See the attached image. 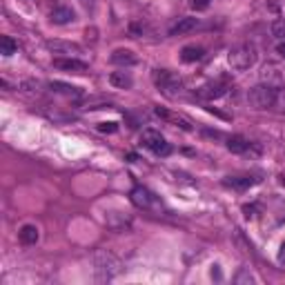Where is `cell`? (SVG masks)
Here are the masks:
<instances>
[{
    "instance_id": "obj_1",
    "label": "cell",
    "mask_w": 285,
    "mask_h": 285,
    "mask_svg": "<svg viewBox=\"0 0 285 285\" xmlns=\"http://www.w3.org/2000/svg\"><path fill=\"white\" fill-rule=\"evenodd\" d=\"M151 78H154L158 92L165 94L167 98H176L178 94L183 92V80H180V76H176L169 69H156L154 74H151Z\"/></svg>"
},
{
    "instance_id": "obj_2",
    "label": "cell",
    "mask_w": 285,
    "mask_h": 285,
    "mask_svg": "<svg viewBox=\"0 0 285 285\" xmlns=\"http://www.w3.org/2000/svg\"><path fill=\"white\" fill-rule=\"evenodd\" d=\"M227 63H230V67L236 69V71L250 69L252 65L256 63V49L252 45H248V42L232 47L230 54H227Z\"/></svg>"
},
{
    "instance_id": "obj_3",
    "label": "cell",
    "mask_w": 285,
    "mask_h": 285,
    "mask_svg": "<svg viewBox=\"0 0 285 285\" xmlns=\"http://www.w3.org/2000/svg\"><path fill=\"white\" fill-rule=\"evenodd\" d=\"M277 89H272V87H268V85H256V87H252L250 89V94H248V103L254 109H268V107H272L274 103H277Z\"/></svg>"
},
{
    "instance_id": "obj_4",
    "label": "cell",
    "mask_w": 285,
    "mask_h": 285,
    "mask_svg": "<svg viewBox=\"0 0 285 285\" xmlns=\"http://www.w3.org/2000/svg\"><path fill=\"white\" fill-rule=\"evenodd\" d=\"M261 83L277 89V92L285 89V67H281L277 63H268L261 69Z\"/></svg>"
},
{
    "instance_id": "obj_5",
    "label": "cell",
    "mask_w": 285,
    "mask_h": 285,
    "mask_svg": "<svg viewBox=\"0 0 285 285\" xmlns=\"http://www.w3.org/2000/svg\"><path fill=\"white\" fill-rule=\"evenodd\" d=\"M141 142L142 147H147L149 151H154L156 156H167L169 151H172V147H169V142L160 136V132L156 130H145L141 134Z\"/></svg>"
},
{
    "instance_id": "obj_6",
    "label": "cell",
    "mask_w": 285,
    "mask_h": 285,
    "mask_svg": "<svg viewBox=\"0 0 285 285\" xmlns=\"http://www.w3.org/2000/svg\"><path fill=\"white\" fill-rule=\"evenodd\" d=\"M225 92H227V87L223 80H212V83H205L196 89V96L201 98V101H216V98H221Z\"/></svg>"
},
{
    "instance_id": "obj_7",
    "label": "cell",
    "mask_w": 285,
    "mask_h": 285,
    "mask_svg": "<svg viewBox=\"0 0 285 285\" xmlns=\"http://www.w3.org/2000/svg\"><path fill=\"white\" fill-rule=\"evenodd\" d=\"M118 268H121V263H118L112 254H107V252L96 254V272H103V279L114 277V274L118 272Z\"/></svg>"
},
{
    "instance_id": "obj_8",
    "label": "cell",
    "mask_w": 285,
    "mask_h": 285,
    "mask_svg": "<svg viewBox=\"0 0 285 285\" xmlns=\"http://www.w3.org/2000/svg\"><path fill=\"white\" fill-rule=\"evenodd\" d=\"M154 114H156L158 118H163V121H167V123H172V125L180 127V130H185V132H192V130H194L192 123H189L185 116L176 114V112H169V109H165V107H156Z\"/></svg>"
},
{
    "instance_id": "obj_9",
    "label": "cell",
    "mask_w": 285,
    "mask_h": 285,
    "mask_svg": "<svg viewBox=\"0 0 285 285\" xmlns=\"http://www.w3.org/2000/svg\"><path fill=\"white\" fill-rule=\"evenodd\" d=\"M54 67L60 71H71V74H83L89 65L85 60H78L76 56H69V58H54Z\"/></svg>"
},
{
    "instance_id": "obj_10",
    "label": "cell",
    "mask_w": 285,
    "mask_h": 285,
    "mask_svg": "<svg viewBox=\"0 0 285 285\" xmlns=\"http://www.w3.org/2000/svg\"><path fill=\"white\" fill-rule=\"evenodd\" d=\"M47 49L54 51V54L74 56V54H80V51H83V47L76 45V42H67V40H47Z\"/></svg>"
},
{
    "instance_id": "obj_11",
    "label": "cell",
    "mask_w": 285,
    "mask_h": 285,
    "mask_svg": "<svg viewBox=\"0 0 285 285\" xmlns=\"http://www.w3.org/2000/svg\"><path fill=\"white\" fill-rule=\"evenodd\" d=\"M261 178L252 176V174H239V176H227L223 180V185L225 187H232V189H248L252 185H256Z\"/></svg>"
},
{
    "instance_id": "obj_12",
    "label": "cell",
    "mask_w": 285,
    "mask_h": 285,
    "mask_svg": "<svg viewBox=\"0 0 285 285\" xmlns=\"http://www.w3.org/2000/svg\"><path fill=\"white\" fill-rule=\"evenodd\" d=\"M109 60H112L114 65H121V67H132V65L139 63V56L132 49H116L109 56Z\"/></svg>"
},
{
    "instance_id": "obj_13",
    "label": "cell",
    "mask_w": 285,
    "mask_h": 285,
    "mask_svg": "<svg viewBox=\"0 0 285 285\" xmlns=\"http://www.w3.org/2000/svg\"><path fill=\"white\" fill-rule=\"evenodd\" d=\"M132 203L142 207V210H149V207L154 205V194L145 187H134L132 189Z\"/></svg>"
},
{
    "instance_id": "obj_14",
    "label": "cell",
    "mask_w": 285,
    "mask_h": 285,
    "mask_svg": "<svg viewBox=\"0 0 285 285\" xmlns=\"http://www.w3.org/2000/svg\"><path fill=\"white\" fill-rule=\"evenodd\" d=\"M198 27V18H180L176 25L169 29V36H183V34H189V31H194Z\"/></svg>"
},
{
    "instance_id": "obj_15",
    "label": "cell",
    "mask_w": 285,
    "mask_h": 285,
    "mask_svg": "<svg viewBox=\"0 0 285 285\" xmlns=\"http://www.w3.org/2000/svg\"><path fill=\"white\" fill-rule=\"evenodd\" d=\"M203 56H205V49H203L201 45H185L183 49H180V60H183V63H196Z\"/></svg>"
},
{
    "instance_id": "obj_16",
    "label": "cell",
    "mask_w": 285,
    "mask_h": 285,
    "mask_svg": "<svg viewBox=\"0 0 285 285\" xmlns=\"http://www.w3.org/2000/svg\"><path fill=\"white\" fill-rule=\"evenodd\" d=\"M109 83L116 89H132L134 78H132L127 71H112V74H109Z\"/></svg>"
},
{
    "instance_id": "obj_17",
    "label": "cell",
    "mask_w": 285,
    "mask_h": 285,
    "mask_svg": "<svg viewBox=\"0 0 285 285\" xmlns=\"http://www.w3.org/2000/svg\"><path fill=\"white\" fill-rule=\"evenodd\" d=\"M18 239H20L22 245H36L38 239H40V232H38L36 225H22L20 232H18Z\"/></svg>"
},
{
    "instance_id": "obj_18",
    "label": "cell",
    "mask_w": 285,
    "mask_h": 285,
    "mask_svg": "<svg viewBox=\"0 0 285 285\" xmlns=\"http://www.w3.org/2000/svg\"><path fill=\"white\" fill-rule=\"evenodd\" d=\"M49 89L56 94H63V96H69V98H76L80 96V87H74V85H67V83H60V80H54V83H49Z\"/></svg>"
},
{
    "instance_id": "obj_19",
    "label": "cell",
    "mask_w": 285,
    "mask_h": 285,
    "mask_svg": "<svg viewBox=\"0 0 285 285\" xmlns=\"http://www.w3.org/2000/svg\"><path fill=\"white\" fill-rule=\"evenodd\" d=\"M71 20H74V11L69 7H56L51 11V22H56V25H67Z\"/></svg>"
},
{
    "instance_id": "obj_20",
    "label": "cell",
    "mask_w": 285,
    "mask_h": 285,
    "mask_svg": "<svg viewBox=\"0 0 285 285\" xmlns=\"http://www.w3.org/2000/svg\"><path fill=\"white\" fill-rule=\"evenodd\" d=\"M227 149L232 151V154H245V151L250 149V142L243 139V136H230L227 139Z\"/></svg>"
},
{
    "instance_id": "obj_21",
    "label": "cell",
    "mask_w": 285,
    "mask_h": 285,
    "mask_svg": "<svg viewBox=\"0 0 285 285\" xmlns=\"http://www.w3.org/2000/svg\"><path fill=\"white\" fill-rule=\"evenodd\" d=\"M18 49V45L13 42V38L9 36H0V54L2 56H13Z\"/></svg>"
},
{
    "instance_id": "obj_22",
    "label": "cell",
    "mask_w": 285,
    "mask_h": 285,
    "mask_svg": "<svg viewBox=\"0 0 285 285\" xmlns=\"http://www.w3.org/2000/svg\"><path fill=\"white\" fill-rule=\"evenodd\" d=\"M272 36L279 38V40L285 38V18H277V20L272 22Z\"/></svg>"
},
{
    "instance_id": "obj_23",
    "label": "cell",
    "mask_w": 285,
    "mask_h": 285,
    "mask_svg": "<svg viewBox=\"0 0 285 285\" xmlns=\"http://www.w3.org/2000/svg\"><path fill=\"white\" fill-rule=\"evenodd\" d=\"M103 105H105L103 98H87V101L80 103V107H83V109H101Z\"/></svg>"
},
{
    "instance_id": "obj_24",
    "label": "cell",
    "mask_w": 285,
    "mask_h": 285,
    "mask_svg": "<svg viewBox=\"0 0 285 285\" xmlns=\"http://www.w3.org/2000/svg\"><path fill=\"white\" fill-rule=\"evenodd\" d=\"M96 130L101 132V134H114V132L118 130V125H116V123H112V121H109V123H98Z\"/></svg>"
},
{
    "instance_id": "obj_25",
    "label": "cell",
    "mask_w": 285,
    "mask_h": 285,
    "mask_svg": "<svg viewBox=\"0 0 285 285\" xmlns=\"http://www.w3.org/2000/svg\"><path fill=\"white\" fill-rule=\"evenodd\" d=\"M234 281L236 283H254V277H252L248 270H241V272L234 277Z\"/></svg>"
},
{
    "instance_id": "obj_26",
    "label": "cell",
    "mask_w": 285,
    "mask_h": 285,
    "mask_svg": "<svg viewBox=\"0 0 285 285\" xmlns=\"http://www.w3.org/2000/svg\"><path fill=\"white\" fill-rule=\"evenodd\" d=\"M192 7L196 9V11H203V9L210 7V0H192Z\"/></svg>"
},
{
    "instance_id": "obj_27",
    "label": "cell",
    "mask_w": 285,
    "mask_h": 285,
    "mask_svg": "<svg viewBox=\"0 0 285 285\" xmlns=\"http://www.w3.org/2000/svg\"><path fill=\"white\" fill-rule=\"evenodd\" d=\"M243 212H245V216H248V218H254L256 216V207L254 205H243Z\"/></svg>"
},
{
    "instance_id": "obj_28",
    "label": "cell",
    "mask_w": 285,
    "mask_h": 285,
    "mask_svg": "<svg viewBox=\"0 0 285 285\" xmlns=\"http://www.w3.org/2000/svg\"><path fill=\"white\" fill-rule=\"evenodd\" d=\"M212 279H216V281H221L223 279V274H221V270H218V265H212Z\"/></svg>"
},
{
    "instance_id": "obj_29",
    "label": "cell",
    "mask_w": 285,
    "mask_h": 285,
    "mask_svg": "<svg viewBox=\"0 0 285 285\" xmlns=\"http://www.w3.org/2000/svg\"><path fill=\"white\" fill-rule=\"evenodd\" d=\"M277 54L281 56V58H285V40H281V42L277 45Z\"/></svg>"
},
{
    "instance_id": "obj_30",
    "label": "cell",
    "mask_w": 285,
    "mask_h": 285,
    "mask_svg": "<svg viewBox=\"0 0 285 285\" xmlns=\"http://www.w3.org/2000/svg\"><path fill=\"white\" fill-rule=\"evenodd\" d=\"M279 263L285 268V243L281 245V250H279Z\"/></svg>"
},
{
    "instance_id": "obj_31",
    "label": "cell",
    "mask_w": 285,
    "mask_h": 285,
    "mask_svg": "<svg viewBox=\"0 0 285 285\" xmlns=\"http://www.w3.org/2000/svg\"><path fill=\"white\" fill-rule=\"evenodd\" d=\"M127 160H132V163H134V160H139V156H136V154H127Z\"/></svg>"
}]
</instances>
